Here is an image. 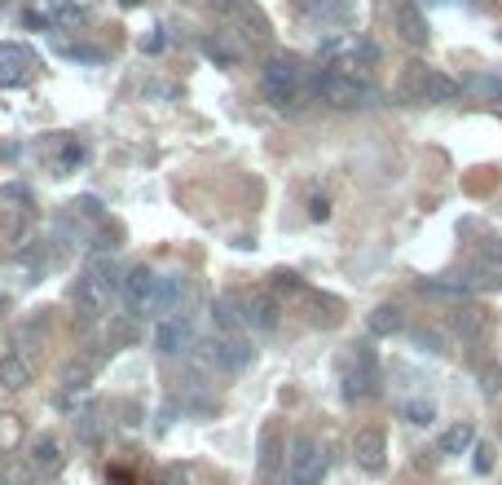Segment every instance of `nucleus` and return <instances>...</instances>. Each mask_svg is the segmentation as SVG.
<instances>
[{"label":"nucleus","mask_w":502,"mask_h":485,"mask_svg":"<svg viewBox=\"0 0 502 485\" xmlns=\"http://www.w3.org/2000/svg\"><path fill=\"white\" fill-rule=\"evenodd\" d=\"M402 93L410 102H454L459 98V80L436 67H410L402 80Z\"/></svg>","instance_id":"f257e3e1"},{"label":"nucleus","mask_w":502,"mask_h":485,"mask_svg":"<svg viewBox=\"0 0 502 485\" xmlns=\"http://www.w3.org/2000/svg\"><path fill=\"white\" fill-rule=\"evenodd\" d=\"M322 477H327V451L317 446V437L300 433L287 459V485H322Z\"/></svg>","instance_id":"f03ea898"},{"label":"nucleus","mask_w":502,"mask_h":485,"mask_svg":"<svg viewBox=\"0 0 502 485\" xmlns=\"http://www.w3.org/2000/svg\"><path fill=\"white\" fill-rule=\"evenodd\" d=\"M265 98L278 110H296L300 106V67L296 62H282V58H273L265 67Z\"/></svg>","instance_id":"7ed1b4c3"},{"label":"nucleus","mask_w":502,"mask_h":485,"mask_svg":"<svg viewBox=\"0 0 502 485\" xmlns=\"http://www.w3.org/2000/svg\"><path fill=\"white\" fill-rule=\"evenodd\" d=\"M379 362H374V353L366 345H357L353 353V371L344 376V397L348 402H370V397H379Z\"/></svg>","instance_id":"20e7f679"},{"label":"nucleus","mask_w":502,"mask_h":485,"mask_svg":"<svg viewBox=\"0 0 502 485\" xmlns=\"http://www.w3.org/2000/svg\"><path fill=\"white\" fill-rule=\"evenodd\" d=\"M71 305L80 313V327H93L110 309V287H101L93 274H80L75 278V291H71Z\"/></svg>","instance_id":"39448f33"},{"label":"nucleus","mask_w":502,"mask_h":485,"mask_svg":"<svg viewBox=\"0 0 502 485\" xmlns=\"http://www.w3.org/2000/svg\"><path fill=\"white\" fill-rule=\"evenodd\" d=\"M313 93H317V102H327L331 110H353V106L366 102V89H362L353 75H339V71L322 75V80L313 84Z\"/></svg>","instance_id":"423d86ee"},{"label":"nucleus","mask_w":502,"mask_h":485,"mask_svg":"<svg viewBox=\"0 0 502 485\" xmlns=\"http://www.w3.org/2000/svg\"><path fill=\"white\" fill-rule=\"evenodd\" d=\"M384 459H388V433L379 423L357 428V437H353V463L362 472H384Z\"/></svg>","instance_id":"0eeeda50"},{"label":"nucleus","mask_w":502,"mask_h":485,"mask_svg":"<svg viewBox=\"0 0 502 485\" xmlns=\"http://www.w3.org/2000/svg\"><path fill=\"white\" fill-rule=\"evenodd\" d=\"M454 331H459L463 345H489V336H494V313L485 309V305H459V309H454Z\"/></svg>","instance_id":"6e6552de"},{"label":"nucleus","mask_w":502,"mask_h":485,"mask_svg":"<svg viewBox=\"0 0 502 485\" xmlns=\"http://www.w3.org/2000/svg\"><path fill=\"white\" fill-rule=\"evenodd\" d=\"M185 296V274H159L155 282V296H150V305L141 318H167V313L176 309V300Z\"/></svg>","instance_id":"1a4fd4ad"},{"label":"nucleus","mask_w":502,"mask_h":485,"mask_svg":"<svg viewBox=\"0 0 502 485\" xmlns=\"http://www.w3.org/2000/svg\"><path fill=\"white\" fill-rule=\"evenodd\" d=\"M397 35H402L410 49H423L428 35H432L428 32V14H423L414 0H402V5H397Z\"/></svg>","instance_id":"9d476101"},{"label":"nucleus","mask_w":502,"mask_h":485,"mask_svg":"<svg viewBox=\"0 0 502 485\" xmlns=\"http://www.w3.org/2000/svg\"><path fill=\"white\" fill-rule=\"evenodd\" d=\"M155 282H159V274H155L150 265H137V270H128V274H124V296H128V309H133L137 318H141V313H146V305H150Z\"/></svg>","instance_id":"9b49d317"},{"label":"nucleus","mask_w":502,"mask_h":485,"mask_svg":"<svg viewBox=\"0 0 502 485\" xmlns=\"http://www.w3.org/2000/svg\"><path fill=\"white\" fill-rule=\"evenodd\" d=\"M194 345V331H190V322L185 318H159V327H155V348L159 353H185V348Z\"/></svg>","instance_id":"f8f14e48"},{"label":"nucleus","mask_w":502,"mask_h":485,"mask_svg":"<svg viewBox=\"0 0 502 485\" xmlns=\"http://www.w3.org/2000/svg\"><path fill=\"white\" fill-rule=\"evenodd\" d=\"M35 376V357L27 348H9L5 357H0V384L5 388H27Z\"/></svg>","instance_id":"ddd939ff"},{"label":"nucleus","mask_w":502,"mask_h":485,"mask_svg":"<svg viewBox=\"0 0 502 485\" xmlns=\"http://www.w3.org/2000/svg\"><path fill=\"white\" fill-rule=\"evenodd\" d=\"M242 322H247L251 331H273V327H278V300H273L269 291L247 296V300H242Z\"/></svg>","instance_id":"4468645a"},{"label":"nucleus","mask_w":502,"mask_h":485,"mask_svg":"<svg viewBox=\"0 0 502 485\" xmlns=\"http://www.w3.org/2000/svg\"><path fill=\"white\" fill-rule=\"evenodd\" d=\"M212 362H216L221 371H242V366L251 362V345H247L242 336H221V340L212 345Z\"/></svg>","instance_id":"2eb2a0df"},{"label":"nucleus","mask_w":502,"mask_h":485,"mask_svg":"<svg viewBox=\"0 0 502 485\" xmlns=\"http://www.w3.org/2000/svg\"><path fill=\"white\" fill-rule=\"evenodd\" d=\"M101 371V357L98 353H84V357H80V362H71L67 371H62V393H84V388H89V384H93V376H98Z\"/></svg>","instance_id":"dca6fc26"},{"label":"nucleus","mask_w":502,"mask_h":485,"mask_svg":"<svg viewBox=\"0 0 502 485\" xmlns=\"http://www.w3.org/2000/svg\"><path fill=\"white\" fill-rule=\"evenodd\" d=\"M238 309H242V300H238V296H221V300L212 305V322H216V331H221V336H238V331L247 327Z\"/></svg>","instance_id":"f3484780"},{"label":"nucleus","mask_w":502,"mask_h":485,"mask_svg":"<svg viewBox=\"0 0 502 485\" xmlns=\"http://www.w3.org/2000/svg\"><path fill=\"white\" fill-rule=\"evenodd\" d=\"M402 327H405V309H402V305H379V309L366 318L370 336H397Z\"/></svg>","instance_id":"a211bd4d"},{"label":"nucleus","mask_w":502,"mask_h":485,"mask_svg":"<svg viewBox=\"0 0 502 485\" xmlns=\"http://www.w3.org/2000/svg\"><path fill=\"white\" fill-rule=\"evenodd\" d=\"M32 463H35V472L44 477V472H58L62 463H67V454H62V446H58V437H40L32 446Z\"/></svg>","instance_id":"6ab92c4d"},{"label":"nucleus","mask_w":502,"mask_h":485,"mask_svg":"<svg viewBox=\"0 0 502 485\" xmlns=\"http://www.w3.org/2000/svg\"><path fill=\"white\" fill-rule=\"evenodd\" d=\"M476 446V423H454L440 433V454H468Z\"/></svg>","instance_id":"aec40b11"},{"label":"nucleus","mask_w":502,"mask_h":485,"mask_svg":"<svg viewBox=\"0 0 502 485\" xmlns=\"http://www.w3.org/2000/svg\"><path fill=\"white\" fill-rule=\"evenodd\" d=\"M84 274H93L101 287H110V291H124V270L110 261V256H98V261H89V270Z\"/></svg>","instance_id":"412c9836"},{"label":"nucleus","mask_w":502,"mask_h":485,"mask_svg":"<svg viewBox=\"0 0 502 485\" xmlns=\"http://www.w3.org/2000/svg\"><path fill=\"white\" fill-rule=\"evenodd\" d=\"M0 481H5V485H35V481H40V472H35L32 459H14V463H5V468H0Z\"/></svg>","instance_id":"4be33fe9"},{"label":"nucleus","mask_w":502,"mask_h":485,"mask_svg":"<svg viewBox=\"0 0 502 485\" xmlns=\"http://www.w3.org/2000/svg\"><path fill=\"white\" fill-rule=\"evenodd\" d=\"M269 296H273V300H282V296H304V282L296 274H287V270H278L273 282H269Z\"/></svg>","instance_id":"5701e85b"},{"label":"nucleus","mask_w":502,"mask_h":485,"mask_svg":"<svg viewBox=\"0 0 502 485\" xmlns=\"http://www.w3.org/2000/svg\"><path fill=\"white\" fill-rule=\"evenodd\" d=\"M402 415L410 419V423H419V428H428L436 419V406L432 402H402Z\"/></svg>","instance_id":"b1692460"},{"label":"nucleus","mask_w":502,"mask_h":485,"mask_svg":"<svg viewBox=\"0 0 502 485\" xmlns=\"http://www.w3.org/2000/svg\"><path fill=\"white\" fill-rule=\"evenodd\" d=\"M101 428H106V423H101V415H93V411L75 419V433H80V437H84L89 446H98V442H101Z\"/></svg>","instance_id":"393cba45"},{"label":"nucleus","mask_w":502,"mask_h":485,"mask_svg":"<svg viewBox=\"0 0 502 485\" xmlns=\"http://www.w3.org/2000/svg\"><path fill=\"white\" fill-rule=\"evenodd\" d=\"M18 442H23V423H18V415H5V419H0V446H5V451H14Z\"/></svg>","instance_id":"a878e982"},{"label":"nucleus","mask_w":502,"mask_h":485,"mask_svg":"<svg viewBox=\"0 0 502 485\" xmlns=\"http://www.w3.org/2000/svg\"><path fill=\"white\" fill-rule=\"evenodd\" d=\"M203 53H207V58H212V62H221V67H234V49H230V44H221V40H203Z\"/></svg>","instance_id":"bb28decb"},{"label":"nucleus","mask_w":502,"mask_h":485,"mask_svg":"<svg viewBox=\"0 0 502 485\" xmlns=\"http://www.w3.org/2000/svg\"><path fill=\"white\" fill-rule=\"evenodd\" d=\"M423 291H432V296H463V291H468V282H440V278H423Z\"/></svg>","instance_id":"cd10ccee"},{"label":"nucleus","mask_w":502,"mask_h":485,"mask_svg":"<svg viewBox=\"0 0 502 485\" xmlns=\"http://www.w3.org/2000/svg\"><path fill=\"white\" fill-rule=\"evenodd\" d=\"M212 5H216V14H221L225 23H234V18L247 9V5H251V0H212Z\"/></svg>","instance_id":"c85d7f7f"},{"label":"nucleus","mask_w":502,"mask_h":485,"mask_svg":"<svg viewBox=\"0 0 502 485\" xmlns=\"http://www.w3.org/2000/svg\"><path fill=\"white\" fill-rule=\"evenodd\" d=\"M14 62H23V53H18ZM23 80H27V67H5V62H0V84H23Z\"/></svg>","instance_id":"c756f323"},{"label":"nucleus","mask_w":502,"mask_h":485,"mask_svg":"<svg viewBox=\"0 0 502 485\" xmlns=\"http://www.w3.org/2000/svg\"><path fill=\"white\" fill-rule=\"evenodd\" d=\"M480 388H485V393H498V388H502V371H498V366H480Z\"/></svg>","instance_id":"7c9ffc66"},{"label":"nucleus","mask_w":502,"mask_h":485,"mask_svg":"<svg viewBox=\"0 0 502 485\" xmlns=\"http://www.w3.org/2000/svg\"><path fill=\"white\" fill-rule=\"evenodd\" d=\"M414 345L428 348V353H440V336H436V331H419V336H414Z\"/></svg>","instance_id":"2f4dec72"},{"label":"nucleus","mask_w":502,"mask_h":485,"mask_svg":"<svg viewBox=\"0 0 502 485\" xmlns=\"http://www.w3.org/2000/svg\"><path fill=\"white\" fill-rule=\"evenodd\" d=\"M308 216H313V221H327V216H331V204H327V199H313V204H308Z\"/></svg>","instance_id":"473e14b6"},{"label":"nucleus","mask_w":502,"mask_h":485,"mask_svg":"<svg viewBox=\"0 0 502 485\" xmlns=\"http://www.w3.org/2000/svg\"><path fill=\"white\" fill-rule=\"evenodd\" d=\"M124 5H137V0H124Z\"/></svg>","instance_id":"72a5a7b5"},{"label":"nucleus","mask_w":502,"mask_h":485,"mask_svg":"<svg viewBox=\"0 0 502 485\" xmlns=\"http://www.w3.org/2000/svg\"><path fill=\"white\" fill-rule=\"evenodd\" d=\"M190 5H194V0H190Z\"/></svg>","instance_id":"f704fd0d"}]
</instances>
